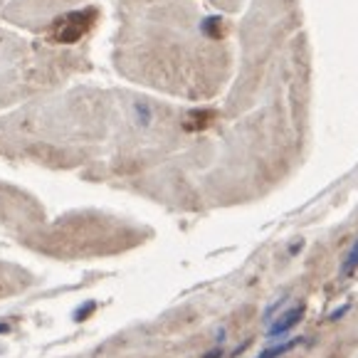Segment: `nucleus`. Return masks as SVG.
<instances>
[{
    "label": "nucleus",
    "mask_w": 358,
    "mask_h": 358,
    "mask_svg": "<svg viewBox=\"0 0 358 358\" xmlns=\"http://www.w3.org/2000/svg\"><path fill=\"white\" fill-rule=\"evenodd\" d=\"M304 311H306V306L304 304H299V306H294V309H289V311H285V314H280V319L274 324H269V329H267V338H280V336H285V334H289L292 329L296 327V324L304 319Z\"/></svg>",
    "instance_id": "obj_1"
},
{
    "label": "nucleus",
    "mask_w": 358,
    "mask_h": 358,
    "mask_svg": "<svg viewBox=\"0 0 358 358\" xmlns=\"http://www.w3.org/2000/svg\"><path fill=\"white\" fill-rule=\"evenodd\" d=\"M301 343V338H292V341H285V343H280V346H272V348H264L262 353H259L257 358H282L287 351H292L294 346H299Z\"/></svg>",
    "instance_id": "obj_2"
},
{
    "label": "nucleus",
    "mask_w": 358,
    "mask_h": 358,
    "mask_svg": "<svg viewBox=\"0 0 358 358\" xmlns=\"http://www.w3.org/2000/svg\"><path fill=\"white\" fill-rule=\"evenodd\" d=\"M358 267V240H356V245L351 248V252H348V257L343 259V264H341V274L346 277V274H351L353 269Z\"/></svg>",
    "instance_id": "obj_3"
},
{
    "label": "nucleus",
    "mask_w": 358,
    "mask_h": 358,
    "mask_svg": "<svg viewBox=\"0 0 358 358\" xmlns=\"http://www.w3.org/2000/svg\"><path fill=\"white\" fill-rule=\"evenodd\" d=\"M94 306H96L94 301H90V304H87L85 309H82V306H79V309L74 311V316H72V319H74V322H82V319H87V316H90V311L94 309Z\"/></svg>",
    "instance_id": "obj_4"
},
{
    "label": "nucleus",
    "mask_w": 358,
    "mask_h": 358,
    "mask_svg": "<svg viewBox=\"0 0 358 358\" xmlns=\"http://www.w3.org/2000/svg\"><path fill=\"white\" fill-rule=\"evenodd\" d=\"M348 309H351V306H348V304H346V306H341V309H336V311H334V314L329 316V319H331V322H336V319H341V316L346 314Z\"/></svg>",
    "instance_id": "obj_5"
},
{
    "label": "nucleus",
    "mask_w": 358,
    "mask_h": 358,
    "mask_svg": "<svg viewBox=\"0 0 358 358\" xmlns=\"http://www.w3.org/2000/svg\"><path fill=\"white\" fill-rule=\"evenodd\" d=\"M220 356H222V348H213V351L208 353L206 358H220Z\"/></svg>",
    "instance_id": "obj_6"
},
{
    "label": "nucleus",
    "mask_w": 358,
    "mask_h": 358,
    "mask_svg": "<svg viewBox=\"0 0 358 358\" xmlns=\"http://www.w3.org/2000/svg\"><path fill=\"white\" fill-rule=\"evenodd\" d=\"M8 331H10V327L6 322H0V334H8Z\"/></svg>",
    "instance_id": "obj_7"
}]
</instances>
